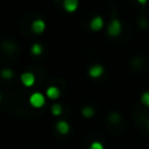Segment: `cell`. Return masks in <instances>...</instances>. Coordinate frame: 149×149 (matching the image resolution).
Here are the masks:
<instances>
[{
	"label": "cell",
	"mask_w": 149,
	"mask_h": 149,
	"mask_svg": "<svg viewBox=\"0 0 149 149\" xmlns=\"http://www.w3.org/2000/svg\"><path fill=\"white\" fill-rule=\"evenodd\" d=\"M104 27V20L101 16H94L91 21H90V29L92 31H99L101 30Z\"/></svg>",
	"instance_id": "cell-3"
},
{
	"label": "cell",
	"mask_w": 149,
	"mask_h": 149,
	"mask_svg": "<svg viewBox=\"0 0 149 149\" xmlns=\"http://www.w3.org/2000/svg\"><path fill=\"white\" fill-rule=\"evenodd\" d=\"M108 119H109L111 122H113V123H118V122H120L121 116H120L119 113H115V112H114V113H111V114H109Z\"/></svg>",
	"instance_id": "cell-14"
},
{
	"label": "cell",
	"mask_w": 149,
	"mask_h": 149,
	"mask_svg": "<svg viewBox=\"0 0 149 149\" xmlns=\"http://www.w3.org/2000/svg\"><path fill=\"white\" fill-rule=\"evenodd\" d=\"M121 30H122V26H121V22L118 20V19H113L108 27H107V33L109 36L112 37H116L121 34Z\"/></svg>",
	"instance_id": "cell-2"
},
{
	"label": "cell",
	"mask_w": 149,
	"mask_h": 149,
	"mask_svg": "<svg viewBox=\"0 0 149 149\" xmlns=\"http://www.w3.org/2000/svg\"><path fill=\"white\" fill-rule=\"evenodd\" d=\"M147 1H148V0H137V2H139L140 5H146Z\"/></svg>",
	"instance_id": "cell-17"
},
{
	"label": "cell",
	"mask_w": 149,
	"mask_h": 149,
	"mask_svg": "<svg viewBox=\"0 0 149 149\" xmlns=\"http://www.w3.org/2000/svg\"><path fill=\"white\" fill-rule=\"evenodd\" d=\"M81 115H83L84 118H86V119L92 118V116L94 115V109H93V107H91V106H85V107H83V108H81Z\"/></svg>",
	"instance_id": "cell-10"
},
{
	"label": "cell",
	"mask_w": 149,
	"mask_h": 149,
	"mask_svg": "<svg viewBox=\"0 0 149 149\" xmlns=\"http://www.w3.org/2000/svg\"><path fill=\"white\" fill-rule=\"evenodd\" d=\"M147 127H148V129H149V120H148V122H147Z\"/></svg>",
	"instance_id": "cell-18"
},
{
	"label": "cell",
	"mask_w": 149,
	"mask_h": 149,
	"mask_svg": "<svg viewBox=\"0 0 149 149\" xmlns=\"http://www.w3.org/2000/svg\"><path fill=\"white\" fill-rule=\"evenodd\" d=\"M13 76H14V73L12 70H9V69H2L1 70V77L5 79H10V78H13Z\"/></svg>",
	"instance_id": "cell-13"
},
{
	"label": "cell",
	"mask_w": 149,
	"mask_h": 149,
	"mask_svg": "<svg viewBox=\"0 0 149 149\" xmlns=\"http://www.w3.org/2000/svg\"><path fill=\"white\" fill-rule=\"evenodd\" d=\"M45 94H47V97H48L49 99L56 100V99L59 98L61 91H59V88H58L57 86H49V87L47 88V91H45Z\"/></svg>",
	"instance_id": "cell-8"
},
{
	"label": "cell",
	"mask_w": 149,
	"mask_h": 149,
	"mask_svg": "<svg viewBox=\"0 0 149 149\" xmlns=\"http://www.w3.org/2000/svg\"><path fill=\"white\" fill-rule=\"evenodd\" d=\"M30 51H31L33 55L38 56V55L42 54V45H41L40 43H34V44L31 45V48H30Z\"/></svg>",
	"instance_id": "cell-12"
},
{
	"label": "cell",
	"mask_w": 149,
	"mask_h": 149,
	"mask_svg": "<svg viewBox=\"0 0 149 149\" xmlns=\"http://www.w3.org/2000/svg\"><path fill=\"white\" fill-rule=\"evenodd\" d=\"M29 104L34 107V108H41L44 106L45 104V97L41 93V92H34L30 97H29Z\"/></svg>",
	"instance_id": "cell-1"
},
{
	"label": "cell",
	"mask_w": 149,
	"mask_h": 149,
	"mask_svg": "<svg viewBox=\"0 0 149 149\" xmlns=\"http://www.w3.org/2000/svg\"><path fill=\"white\" fill-rule=\"evenodd\" d=\"M56 130H57L61 135H66V134H69V132H70V125H69V122L65 121V120L58 121V122L56 123Z\"/></svg>",
	"instance_id": "cell-6"
},
{
	"label": "cell",
	"mask_w": 149,
	"mask_h": 149,
	"mask_svg": "<svg viewBox=\"0 0 149 149\" xmlns=\"http://www.w3.org/2000/svg\"><path fill=\"white\" fill-rule=\"evenodd\" d=\"M78 0H64L63 1V7L68 13H73L78 8Z\"/></svg>",
	"instance_id": "cell-7"
},
{
	"label": "cell",
	"mask_w": 149,
	"mask_h": 149,
	"mask_svg": "<svg viewBox=\"0 0 149 149\" xmlns=\"http://www.w3.org/2000/svg\"><path fill=\"white\" fill-rule=\"evenodd\" d=\"M104 71H105V69H104L102 65H100V64H94V65H92V66L88 69V76H90L91 78H99V77L102 76Z\"/></svg>",
	"instance_id": "cell-4"
},
{
	"label": "cell",
	"mask_w": 149,
	"mask_h": 149,
	"mask_svg": "<svg viewBox=\"0 0 149 149\" xmlns=\"http://www.w3.org/2000/svg\"><path fill=\"white\" fill-rule=\"evenodd\" d=\"M62 112H63V108H62V106L59 104H54L51 106V114L54 116H59L62 114Z\"/></svg>",
	"instance_id": "cell-11"
},
{
	"label": "cell",
	"mask_w": 149,
	"mask_h": 149,
	"mask_svg": "<svg viewBox=\"0 0 149 149\" xmlns=\"http://www.w3.org/2000/svg\"><path fill=\"white\" fill-rule=\"evenodd\" d=\"M21 83L26 87H30L35 84V76L33 72H23L21 74Z\"/></svg>",
	"instance_id": "cell-5"
},
{
	"label": "cell",
	"mask_w": 149,
	"mask_h": 149,
	"mask_svg": "<svg viewBox=\"0 0 149 149\" xmlns=\"http://www.w3.org/2000/svg\"><path fill=\"white\" fill-rule=\"evenodd\" d=\"M44 29H45V22L43 20H35L31 23V30L35 34H41L44 31Z\"/></svg>",
	"instance_id": "cell-9"
},
{
	"label": "cell",
	"mask_w": 149,
	"mask_h": 149,
	"mask_svg": "<svg viewBox=\"0 0 149 149\" xmlns=\"http://www.w3.org/2000/svg\"><path fill=\"white\" fill-rule=\"evenodd\" d=\"M141 102H142L144 106L149 107V91L144 92V93L141 95Z\"/></svg>",
	"instance_id": "cell-15"
},
{
	"label": "cell",
	"mask_w": 149,
	"mask_h": 149,
	"mask_svg": "<svg viewBox=\"0 0 149 149\" xmlns=\"http://www.w3.org/2000/svg\"><path fill=\"white\" fill-rule=\"evenodd\" d=\"M88 149H105V148H104V144H102L100 141H93V142L90 144Z\"/></svg>",
	"instance_id": "cell-16"
}]
</instances>
